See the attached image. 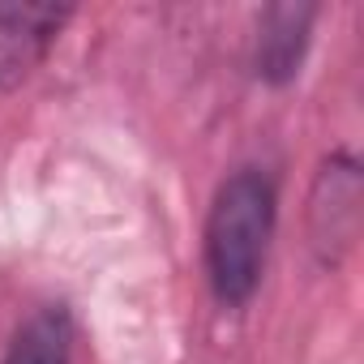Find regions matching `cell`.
<instances>
[{"instance_id": "obj_1", "label": "cell", "mask_w": 364, "mask_h": 364, "mask_svg": "<svg viewBox=\"0 0 364 364\" xmlns=\"http://www.w3.org/2000/svg\"><path fill=\"white\" fill-rule=\"evenodd\" d=\"M274 232H279V171L266 163L232 167L215 185L202 223V274L210 300L223 313H240L257 300Z\"/></svg>"}, {"instance_id": "obj_2", "label": "cell", "mask_w": 364, "mask_h": 364, "mask_svg": "<svg viewBox=\"0 0 364 364\" xmlns=\"http://www.w3.org/2000/svg\"><path fill=\"white\" fill-rule=\"evenodd\" d=\"M360 206H364V167L347 146H338L317 163L304 198V236L321 270L343 266V257L351 253L360 236Z\"/></svg>"}, {"instance_id": "obj_3", "label": "cell", "mask_w": 364, "mask_h": 364, "mask_svg": "<svg viewBox=\"0 0 364 364\" xmlns=\"http://www.w3.org/2000/svg\"><path fill=\"white\" fill-rule=\"evenodd\" d=\"M321 22V5L313 0H274L253 22L249 39V73L266 90H287L300 82L304 60L313 52V31Z\"/></svg>"}, {"instance_id": "obj_4", "label": "cell", "mask_w": 364, "mask_h": 364, "mask_svg": "<svg viewBox=\"0 0 364 364\" xmlns=\"http://www.w3.org/2000/svg\"><path fill=\"white\" fill-rule=\"evenodd\" d=\"M77 18L73 5L52 0H0V95L18 90L43 69L65 26Z\"/></svg>"}, {"instance_id": "obj_5", "label": "cell", "mask_w": 364, "mask_h": 364, "mask_svg": "<svg viewBox=\"0 0 364 364\" xmlns=\"http://www.w3.org/2000/svg\"><path fill=\"white\" fill-rule=\"evenodd\" d=\"M73 347H77L73 309L65 300H48L14 326L5 351H0V364H73Z\"/></svg>"}]
</instances>
